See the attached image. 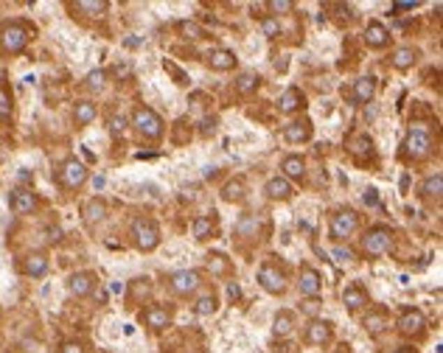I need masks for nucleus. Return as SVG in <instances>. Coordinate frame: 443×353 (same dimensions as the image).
Returning a JSON list of instances; mask_svg holds the SVG:
<instances>
[{
	"instance_id": "1",
	"label": "nucleus",
	"mask_w": 443,
	"mask_h": 353,
	"mask_svg": "<svg viewBox=\"0 0 443 353\" xmlns=\"http://www.w3.org/2000/svg\"><path fill=\"white\" fill-rule=\"evenodd\" d=\"M31 40V29L26 23H9L0 29V48L6 54H20Z\"/></svg>"
},
{
	"instance_id": "2",
	"label": "nucleus",
	"mask_w": 443,
	"mask_h": 353,
	"mask_svg": "<svg viewBox=\"0 0 443 353\" xmlns=\"http://www.w3.org/2000/svg\"><path fill=\"white\" fill-rule=\"evenodd\" d=\"M132 126H135L143 137H152V140H157V137L163 135V121H160V115H157L154 110H149V107H138V110L132 112Z\"/></svg>"
},
{
	"instance_id": "3",
	"label": "nucleus",
	"mask_w": 443,
	"mask_h": 353,
	"mask_svg": "<svg viewBox=\"0 0 443 353\" xmlns=\"http://www.w3.org/2000/svg\"><path fill=\"white\" fill-rule=\"evenodd\" d=\"M132 239L143 253H152L160 244V227L152 219H135L132 222Z\"/></svg>"
},
{
	"instance_id": "4",
	"label": "nucleus",
	"mask_w": 443,
	"mask_h": 353,
	"mask_svg": "<svg viewBox=\"0 0 443 353\" xmlns=\"http://www.w3.org/2000/svg\"><path fill=\"white\" fill-rule=\"evenodd\" d=\"M59 180H62L65 188H82V186L87 183V168H85V163L76 160V157H68V160L62 163V168H59Z\"/></svg>"
},
{
	"instance_id": "5",
	"label": "nucleus",
	"mask_w": 443,
	"mask_h": 353,
	"mask_svg": "<svg viewBox=\"0 0 443 353\" xmlns=\"http://www.w3.org/2000/svg\"><path fill=\"white\" fill-rule=\"evenodd\" d=\"M429 151H432V137L423 129H409V135L404 140V154L412 160H423V157H429Z\"/></svg>"
},
{
	"instance_id": "6",
	"label": "nucleus",
	"mask_w": 443,
	"mask_h": 353,
	"mask_svg": "<svg viewBox=\"0 0 443 353\" xmlns=\"http://www.w3.org/2000/svg\"><path fill=\"white\" fill-rule=\"evenodd\" d=\"M390 241H393V233L387 227H370L362 239V250L368 255H384L390 250Z\"/></svg>"
},
{
	"instance_id": "7",
	"label": "nucleus",
	"mask_w": 443,
	"mask_h": 353,
	"mask_svg": "<svg viewBox=\"0 0 443 353\" xmlns=\"http://www.w3.org/2000/svg\"><path fill=\"white\" fill-rule=\"evenodd\" d=\"M354 230H356V213H354V211H340L337 216H331L328 233H331L334 241H345Z\"/></svg>"
},
{
	"instance_id": "8",
	"label": "nucleus",
	"mask_w": 443,
	"mask_h": 353,
	"mask_svg": "<svg viewBox=\"0 0 443 353\" xmlns=\"http://www.w3.org/2000/svg\"><path fill=\"white\" fill-rule=\"evenodd\" d=\"M259 283H261V289H264V292H270V294H281V292H284V286H286V278H284V272H281L275 264H264V266L259 269Z\"/></svg>"
},
{
	"instance_id": "9",
	"label": "nucleus",
	"mask_w": 443,
	"mask_h": 353,
	"mask_svg": "<svg viewBox=\"0 0 443 353\" xmlns=\"http://www.w3.org/2000/svg\"><path fill=\"white\" fill-rule=\"evenodd\" d=\"M168 283H171L174 294L188 297V294H194V292H196V286H199V275H196L194 269H180V272H174V275L168 278Z\"/></svg>"
},
{
	"instance_id": "10",
	"label": "nucleus",
	"mask_w": 443,
	"mask_h": 353,
	"mask_svg": "<svg viewBox=\"0 0 443 353\" xmlns=\"http://www.w3.org/2000/svg\"><path fill=\"white\" fill-rule=\"evenodd\" d=\"M298 286H300V294L306 297H317L320 289H323V278L314 266H303L300 269V278H298Z\"/></svg>"
},
{
	"instance_id": "11",
	"label": "nucleus",
	"mask_w": 443,
	"mask_h": 353,
	"mask_svg": "<svg viewBox=\"0 0 443 353\" xmlns=\"http://www.w3.org/2000/svg\"><path fill=\"white\" fill-rule=\"evenodd\" d=\"M68 289H71V294H76V297H87V294H93V289H96V275H93V272H73V275L68 278Z\"/></svg>"
},
{
	"instance_id": "12",
	"label": "nucleus",
	"mask_w": 443,
	"mask_h": 353,
	"mask_svg": "<svg viewBox=\"0 0 443 353\" xmlns=\"http://www.w3.org/2000/svg\"><path fill=\"white\" fill-rule=\"evenodd\" d=\"M9 208L15 211V213H31L34 208H37V197L31 194V191H26V188H15L12 191V197H9Z\"/></svg>"
},
{
	"instance_id": "13",
	"label": "nucleus",
	"mask_w": 443,
	"mask_h": 353,
	"mask_svg": "<svg viewBox=\"0 0 443 353\" xmlns=\"http://www.w3.org/2000/svg\"><path fill=\"white\" fill-rule=\"evenodd\" d=\"M331 339V322L326 320H312L306 325V342L309 345H326Z\"/></svg>"
},
{
	"instance_id": "14",
	"label": "nucleus",
	"mask_w": 443,
	"mask_h": 353,
	"mask_svg": "<svg viewBox=\"0 0 443 353\" xmlns=\"http://www.w3.org/2000/svg\"><path fill=\"white\" fill-rule=\"evenodd\" d=\"M143 322H146V328H152V331H163V328H168L171 314H168L163 306H149V308L143 311Z\"/></svg>"
},
{
	"instance_id": "15",
	"label": "nucleus",
	"mask_w": 443,
	"mask_h": 353,
	"mask_svg": "<svg viewBox=\"0 0 443 353\" xmlns=\"http://www.w3.org/2000/svg\"><path fill=\"white\" fill-rule=\"evenodd\" d=\"M423 325H426V320H423V314L418 308H409V311H404L398 317V331L401 333H421Z\"/></svg>"
},
{
	"instance_id": "16",
	"label": "nucleus",
	"mask_w": 443,
	"mask_h": 353,
	"mask_svg": "<svg viewBox=\"0 0 443 353\" xmlns=\"http://www.w3.org/2000/svg\"><path fill=\"white\" fill-rule=\"evenodd\" d=\"M208 65L213 70H233L236 68V54L228 51V48H216L208 54Z\"/></svg>"
},
{
	"instance_id": "17",
	"label": "nucleus",
	"mask_w": 443,
	"mask_h": 353,
	"mask_svg": "<svg viewBox=\"0 0 443 353\" xmlns=\"http://www.w3.org/2000/svg\"><path fill=\"white\" fill-rule=\"evenodd\" d=\"M376 96V79L373 76H359L354 82V101L356 104H368Z\"/></svg>"
},
{
	"instance_id": "18",
	"label": "nucleus",
	"mask_w": 443,
	"mask_h": 353,
	"mask_svg": "<svg viewBox=\"0 0 443 353\" xmlns=\"http://www.w3.org/2000/svg\"><path fill=\"white\" fill-rule=\"evenodd\" d=\"M284 137L289 143H306L312 137V121L303 118V121H292L286 129H284Z\"/></svg>"
},
{
	"instance_id": "19",
	"label": "nucleus",
	"mask_w": 443,
	"mask_h": 353,
	"mask_svg": "<svg viewBox=\"0 0 443 353\" xmlns=\"http://www.w3.org/2000/svg\"><path fill=\"white\" fill-rule=\"evenodd\" d=\"M264 194L270 200H289L292 197V183L284 180V176H273V180H267V186H264Z\"/></svg>"
},
{
	"instance_id": "20",
	"label": "nucleus",
	"mask_w": 443,
	"mask_h": 353,
	"mask_svg": "<svg viewBox=\"0 0 443 353\" xmlns=\"http://www.w3.org/2000/svg\"><path fill=\"white\" fill-rule=\"evenodd\" d=\"M281 171H284V180H303V174H306V163H303V157L289 154V157H284Z\"/></svg>"
},
{
	"instance_id": "21",
	"label": "nucleus",
	"mask_w": 443,
	"mask_h": 353,
	"mask_svg": "<svg viewBox=\"0 0 443 353\" xmlns=\"http://www.w3.org/2000/svg\"><path fill=\"white\" fill-rule=\"evenodd\" d=\"M387 40H390V31L382 26V23H368V29H365V43L370 45V48H384L387 45Z\"/></svg>"
},
{
	"instance_id": "22",
	"label": "nucleus",
	"mask_w": 443,
	"mask_h": 353,
	"mask_svg": "<svg viewBox=\"0 0 443 353\" xmlns=\"http://www.w3.org/2000/svg\"><path fill=\"white\" fill-rule=\"evenodd\" d=\"M23 272L31 275V278H43V275L48 272V255H45V253H31V255H26Z\"/></svg>"
},
{
	"instance_id": "23",
	"label": "nucleus",
	"mask_w": 443,
	"mask_h": 353,
	"mask_svg": "<svg viewBox=\"0 0 443 353\" xmlns=\"http://www.w3.org/2000/svg\"><path fill=\"white\" fill-rule=\"evenodd\" d=\"M342 303H345V308L356 311V308L368 306V294H365V289H362L359 283H351V286H345V292H342Z\"/></svg>"
},
{
	"instance_id": "24",
	"label": "nucleus",
	"mask_w": 443,
	"mask_h": 353,
	"mask_svg": "<svg viewBox=\"0 0 443 353\" xmlns=\"http://www.w3.org/2000/svg\"><path fill=\"white\" fill-rule=\"evenodd\" d=\"M278 104H281V112H295V110H300L306 104V98H303V93L298 87H286Z\"/></svg>"
},
{
	"instance_id": "25",
	"label": "nucleus",
	"mask_w": 443,
	"mask_h": 353,
	"mask_svg": "<svg viewBox=\"0 0 443 353\" xmlns=\"http://www.w3.org/2000/svg\"><path fill=\"white\" fill-rule=\"evenodd\" d=\"M362 325L370 331V333H384L390 328V317L384 311H368V317L362 320Z\"/></svg>"
},
{
	"instance_id": "26",
	"label": "nucleus",
	"mask_w": 443,
	"mask_h": 353,
	"mask_svg": "<svg viewBox=\"0 0 443 353\" xmlns=\"http://www.w3.org/2000/svg\"><path fill=\"white\" fill-rule=\"evenodd\" d=\"M259 230H261V222H259V216H253V213H245V216L239 219V225H236V233H239L242 239H256Z\"/></svg>"
},
{
	"instance_id": "27",
	"label": "nucleus",
	"mask_w": 443,
	"mask_h": 353,
	"mask_svg": "<svg viewBox=\"0 0 443 353\" xmlns=\"http://www.w3.org/2000/svg\"><path fill=\"white\" fill-rule=\"evenodd\" d=\"M247 194V183L242 180V176H236V180H231L225 188H222V197H225L228 202H242Z\"/></svg>"
},
{
	"instance_id": "28",
	"label": "nucleus",
	"mask_w": 443,
	"mask_h": 353,
	"mask_svg": "<svg viewBox=\"0 0 443 353\" xmlns=\"http://www.w3.org/2000/svg\"><path fill=\"white\" fill-rule=\"evenodd\" d=\"M292 328H295V314L292 311H278L275 320H273V333L286 336V333H292Z\"/></svg>"
},
{
	"instance_id": "29",
	"label": "nucleus",
	"mask_w": 443,
	"mask_h": 353,
	"mask_svg": "<svg viewBox=\"0 0 443 353\" xmlns=\"http://www.w3.org/2000/svg\"><path fill=\"white\" fill-rule=\"evenodd\" d=\"M421 194H423L426 200H440V194H443V174L426 176L423 186H421Z\"/></svg>"
},
{
	"instance_id": "30",
	"label": "nucleus",
	"mask_w": 443,
	"mask_h": 353,
	"mask_svg": "<svg viewBox=\"0 0 443 353\" xmlns=\"http://www.w3.org/2000/svg\"><path fill=\"white\" fill-rule=\"evenodd\" d=\"M415 59H418V51H415V48H409V45H404V48H398V51L393 54V68L407 70V68H412V65H415Z\"/></svg>"
},
{
	"instance_id": "31",
	"label": "nucleus",
	"mask_w": 443,
	"mask_h": 353,
	"mask_svg": "<svg viewBox=\"0 0 443 353\" xmlns=\"http://www.w3.org/2000/svg\"><path fill=\"white\" fill-rule=\"evenodd\" d=\"M93 118H96V104H93V101H76V107H73V121H76L79 126H87Z\"/></svg>"
},
{
	"instance_id": "32",
	"label": "nucleus",
	"mask_w": 443,
	"mask_h": 353,
	"mask_svg": "<svg viewBox=\"0 0 443 353\" xmlns=\"http://www.w3.org/2000/svg\"><path fill=\"white\" fill-rule=\"evenodd\" d=\"M12 112H15V101H12V90L0 82V123L12 121Z\"/></svg>"
},
{
	"instance_id": "33",
	"label": "nucleus",
	"mask_w": 443,
	"mask_h": 353,
	"mask_svg": "<svg viewBox=\"0 0 443 353\" xmlns=\"http://www.w3.org/2000/svg\"><path fill=\"white\" fill-rule=\"evenodd\" d=\"M82 213H85V219H87V222H99V219H104V213H107V205H104V200L93 197V200H87V202H85Z\"/></svg>"
},
{
	"instance_id": "34",
	"label": "nucleus",
	"mask_w": 443,
	"mask_h": 353,
	"mask_svg": "<svg viewBox=\"0 0 443 353\" xmlns=\"http://www.w3.org/2000/svg\"><path fill=\"white\" fill-rule=\"evenodd\" d=\"M259 84H261V79H259V73H242L239 79H236V90L242 93V96H247V93H256L259 90Z\"/></svg>"
},
{
	"instance_id": "35",
	"label": "nucleus",
	"mask_w": 443,
	"mask_h": 353,
	"mask_svg": "<svg viewBox=\"0 0 443 353\" xmlns=\"http://www.w3.org/2000/svg\"><path fill=\"white\" fill-rule=\"evenodd\" d=\"M348 149L354 151V154H370L373 151V140H370V135H354L351 137V143H348Z\"/></svg>"
},
{
	"instance_id": "36",
	"label": "nucleus",
	"mask_w": 443,
	"mask_h": 353,
	"mask_svg": "<svg viewBox=\"0 0 443 353\" xmlns=\"http://www.w3.org/2000/svg\"><path fill=\"white\" fill-rule=\"evenodd\" d=\"M76 9H79V12H87V15H93V17H101V15L107 12V0H79Z\"/></svg>"
},
{
	"instance_id": "37",
	"label": "nucleus",
	"mask_w": 443,
	"mask_h": 353,
	"mask_svg": "<svg viewBox=\"0 0 443 353\" xmlns=\"http://www.w3.org/2000/svg\"><path fill=\"white\" fill-rule=\"evenodd\" d=\"M191 233H194V239H208L213 233V222L208 216H196L191 225Z\"/></svg>"
},
{
	"instance_id": "38",
	"label": "nucleus",
	"mask_w": 443,
	"mask_h": 353,
	"mask_svg": "<svg viewBox=\"0 0 443 353\" xmlns=\"http://www.w3.org/2000/svg\"><path fill=\"white\" fill-rule=\"evenodd\" d=\"M194 311H196L199 317L213 314V311H216V297H213V294H202V297L194 303Z\"/></svg>"
},
{
	"instance_id": "39",
	"label": "nucleus",
	"mask_w": 443,
	"mask_h": 353,
	"mask_svg": "<svg viewBox=\"0 0 443 353\" xmlns=\"http://www.w3.org/2000/svg\"><path fill=\"white\" fill-rule=\"evenodd\" d=\"M180 34L188 37V40H202V37H205V31H202L196 23H191V20H182V23H180Z\"/></svg>"
},
{
	"instance_id": "40",
	"label": "nucleus",
	"mask_w": 443,
	"mask_h": 353,
	"mask_svg": "<svg viewBox=\"0 0 443 353\" xmlns=\"http://www.w3.org/2000/svg\"><path fill=\"white\" fill-rule=\"evenodd\" d=\"M261 31H264V37H278L281 34V23L275 17H264L261 20Z\"/></svg>"
},
{
	"instance_id": "41",
	"label": "nucleus",
	"mask_w": 443,
	"mask_h": 353,
	"mask_svg": "<svg viewBox=\"0 0 443 353\" xmlns=\"http://www.w3.org/2000/svg\"><path fill=\"white\" fill-rule=\"evenodd\" d=\"M270 12H281V15H286V12H292L295 9V3L292 0H270Z\"/></svg>"
},
{
	"instance_id": "42",
	"label": "nucleus",
	"mask_w": 443,
	"mask_h": 353,
	"mask_svg": "<svg viewBox=\"0 0 443 353\" xmlns=\"http://www.w3.org/2000/svg\"><path fill=\"white\" fill-rule=\"evenodd\" d=\"M87 87L90 90H101L104 87V70H90L87 73Z\"/></svg>"
},
{
	"instance_id": "43",
	"label": "nucleus",
	"mask_w": 443,
	"mask_h": 353,
	"mask_svg": "<svg viewBox=\"0 0 443 353\" xmlns=\"http://www.w3.org/2000/svg\"><path fill=\"white\" fill-rule=\"evenodd\" d=\"M208 266H210V272H213V275H222V272H225V269H228V261H225V258H222V255H210Z\"/></svg>"
},
{
	"instance_id": "44",
	"label": "nucleus",
	"mask_w": 443,
	"mask_h": 353,
	"mask_svg": "<svg viewBox=\"0 0 443 353\" xmlns=\"http://www.w3.org/2000/svg\"><path fill=\"white\" fill-rule=\"evenodd\" d=\"M110 129L118 135V132H124L126 129V118L124 115H110Z\"/></svg>"
},
{
	"instance_id": "45",
	"label": "nucleus",
	"mask_w": 443,
	"mask_h": 353,
	"mask_svg": "<svg viewBox=\"0 0 443 353\" xmlns=\"http://www.w3.org/2000/svg\"><path fill=\"white\" fill-rule=\"evenodd\" d=\"M334 258H337L340 264H351V261H354V253H351L348 247H337V250H334Z\"/></svg>"
},
{
	"instance_id": "46",
	"label": "nucleus",
	"mask_w": 443,
	"mask_h": 353,
	"mask_svg": "<svg viewBox=\"0 0 443 353\" xmlns=\"http://www.w3.org/2000/svg\"><path fill=\"white\" fill-rule=\"evenodd\" d=\"M59 353H85V345L82 342H65L59 347Z\"/></svg>"
},
{
	"instance_id": "47",
	"label": "nucleus",
	"mask_w": 443,
	"mask_h": 353,
	"mask_svg": "<svg viewBox=\"0 0 443 353\" xmlns=\"http://www.w3.org/2000/svg\"><path fill=\"white\" fill-rule=\"evenodd\" d=\"M415 6V0H398V3H393V12H412Z\"/></svg>"
},
{
	"instance_id": "48",
	"label": "nucleus",
	"mask_w": 443,
	"mask_h": 353,
	"mask_svg": "<svg viewBox=\"0 0 443 353\" xmlns=\"http://www.w3.org/2000/svg\"><path fill=\"white\" fill-rule=\"evenodd\" d=\"M275 353H300V345H295V342H281Z\"/></svg>"
},
{
	"instance_id": "49",
	"label": "nucleus",
	"mask_w": 443,
	"mask_h": 353,
	"mask_svg": "<svg viewBox=\"0 0 443 353\" xmlns=\"http://www.w3.org/2000/svg\"><path fill=\"white\" fill-rule=\"evenodd\" d=\"M365 205H370V208H376V205H379V194H376V188H368V191H365Z\"/></svg>"
},
{
	"instance_id": "50",
	"label": "nucleus",
	"mask_w": 443,
	"mask_h": 353,
	"mask_svg": "<svg viewBox=\"0 0 443 353\" xmlns=\"http://www.w3.org/2000/svg\"><path fill=\"white\" fill-rule=\"evenodd\" d=\"M228 297H231V300H239V297H242L239 283H228Z\"/></svg>"
},
{
	"instance_id": "51",
	"label": "nucleus",
	"mask_w": 443,
	"mask_h": 353,
	"mask_svg": "<svg viewBox=\"0 0 443 353\" xmlns=\"http://www.w3.org/2000/svg\"><path fill=\"white\" fill-rule=\"evenodd\" d=\"M393 353H418V350H415L412 345H401V347H395Z\"/></svg>"
},
{
	"instance_id": "52",
	"label": "nucleus",
	"mask_w": 443,
	"mask_h": 353,
	"mask_svg": "<svg viewBox=\"0 0 443 353\" xmlns=\"http://www.w3.org/2000/svg\"><path fill=\"white\" fill-rule=\"evenodd\" d=\"M303 308H306V311H309V314H314V311H317V303H306V306H303Z\"/></svg>"
},
{
	"instance_id": "53",
	"label": "nucleus",
	"mask_w": 443,
	"mask_h": 353,
	"mask_svg": "<svg viewBox=\"0 0 443 353\" xmlns=\"http://www.w3.org/2000/svg\"><path fill=\"white\" fill-rule=\"evenodd\" d=\"M334 353H351V347H348V345H340V347H337Z\"/></svg>"
},
{
	"instance_id": "54",
	"label": "nucleus",
	"mask_w": 443,
	"mask_h": 353,
	"mask_svg": "<svg viewBox=\"0 0 443 353\" xmlns=\"http://www.w3.org/2000/svg\"><path fill=\"white\" fill-rule=\"evenodd\" d=\"M191 353H202V350H191Z\"/></svg>"
}]
</instances>
